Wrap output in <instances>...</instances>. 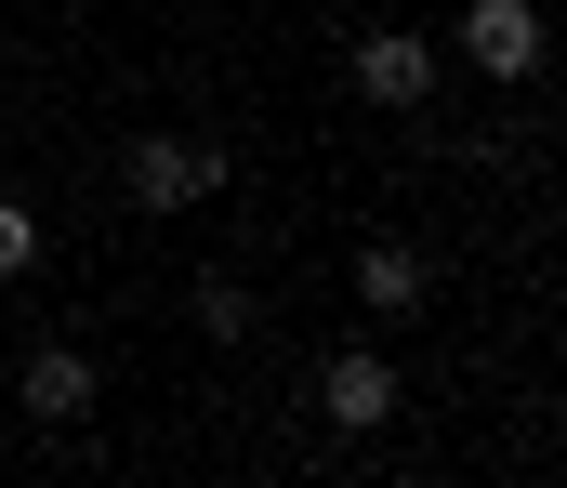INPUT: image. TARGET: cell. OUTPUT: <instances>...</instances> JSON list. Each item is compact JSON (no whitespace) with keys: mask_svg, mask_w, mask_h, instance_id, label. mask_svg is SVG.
I'll return each mask as SVG.
<instances>
[{"mask_svg":"<svg viewBox=\"0 0 567 488\" xmlns=\"http://www.w3.org/2000/svg\"><path fill=\"white\" fill-rule=\"evenodd\" d=\"M13 396H27V409H40V423H80V409H93V396H106V370H93V356H80V343H40V356H27V383H13Z\"/></svg>","mask_w":567,"mask_h":488,"instance_id":"obj_6","label":"cell"},{"mask_svg":"<svg viewBox=\"0 0 567 488\" xmlns=\"http://www.w3.org/2000/svg\"><path fill=\"white\" fill-rule=\"evenodd\" d=\"M343 278H357V318H383V330H396V318H423V291H435L410 238H370V251H357Z\"/></svg>","mask_w":567,"mask_h":488,"instance_id":"obj_5","label":"cell"},{"mask_svg":"<svg viewBox=\"0 0 567 488\" xmlns=\"http://www.w3.org/2000/svg\"><path fill=\"white\" fill-rule=\"evenodd\" d=\"M449 40H462V66H488L502 93H515V80H542V0H462V27H449Z\"/></svg>","mask_w":567,"mask_h":488,"instance_id":"obj_3","label":"cell"},{"mask_svg":"<svg viewBox=\"0 0 567 488\" xmlns=\"http://www.w3.org/2000/svg\"><path fill=\"white\" fill-rule=\"evenodd\" d=\"M317 409H330L343 436H383V423H396V370H383V343H330V356H317Z\"/></svg>","mask_w":567,"mask_h":488,"instance_id":"obj_4","label":"cell"},{"mask_svg":"<svg viewBox=\"0 0 567 488\" xmlns=\"http://www.w3.org/2000/svg\"><path fill=\"white\" fill-rule=\"evenodd\" d=\"M27 264H40V211H27V198H0V278H27Z\"/></svg>","mask_w":567,"mask_h":488,"instance_id":"obj_8","label":"cell"},{"mask_svg":"<svg viewBox=\"0 0 567 488\" xmlns=\"http://www.w3.org/2000/svg\"><path fill=\"white\" fill-rule=\"evenodd\" d=\"M225 172H238V159H225L212 133H145L120 185H133V211H198V198H212Z\"/></svg>","mask_w":567,"mask_h":488,"instance_id":"obj_1","label":"cell"},{"mask_svg":"<svg viewBox=\"0 0 567 488\" xmlns=\"http://www.w3.org/2000/svg\"><path fill=\"white\" fill-rule=\"evenodd\" d=\"M435 66H449V53H435L423 27H357V53H343V80H357L383 120H410V106H423V93H435Z\"/></svg>","mask_w":567,"mask_h":488,"instance_id":"obj_2","label":"cell"},{"mask_svg":"<svg viewBox=\"0 0 567 488\" xmlns=\"http://www.w3.org/2000/svg\"><path fill=\"white\" fill-rule=\"evenodd\" d=\"M198 330H212V343H251V291H238V278H198Z\"/></svg>","mask_w":567,"mask_h":488,"instance_id":"obj_7","label":"cell"}]
</instances>
